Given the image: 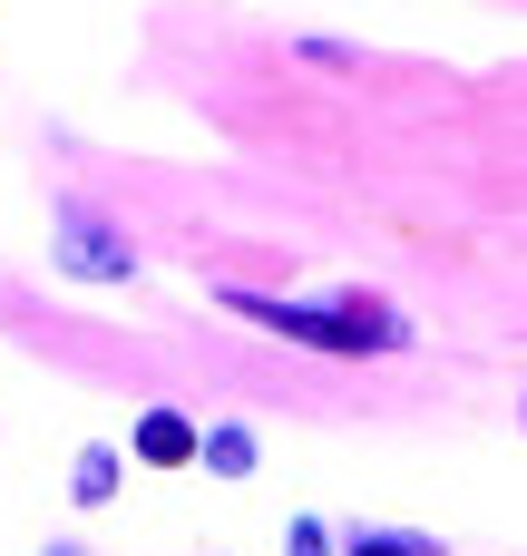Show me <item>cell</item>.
<instances>
[{
    "label": "cell",
    "mask_w": 527,
    "mask_h": 556,
    "mask_svg": "<svg viewBox=\"0 0 527 556\" xmlns=\"http://www.w3.org/2000/svg\"><path fill=\"white\" fill-rule=\"evenodd\" d=\"M137 459H147V469H186V459H205V430H196L186 410H147V420H137Z\"/></svg>",
    "instance_id": "obj_3"
},
{
    "label": "cell",
    "mask_w": 527,
    "mask_h": 556,
    "mask_svg": "<svg viewBox=\"0 0 527 556\" xmlns=\"http://www.w3.org/2000/svg\"><path fill=\"white\" fill-rule=\"evenodd\" d=\"M225 303L284 342H313V352H401L411 342V323L391 303H284V293H225Z\"/></svg>",
    "instance_id": "obj_1"
},
{
    "label": "cell",
    "mask_w": 527,
    "mask_h": 556,
    "mask_svg": "<svg viewBox=\"0 0 527 556\" xmlns=\"http://www.w3.org/2000/svg\"><path fill=\"white\" fill-rule=\"evenodd\" d=\"M332 538H323V518H293V556H323Z\"/></svg>",
    "instance_id": "obj_7"
},
{
    "label": "cell",
    "mask_w": 527,
    "mask_h": 556,
    "mask_svg": "<svg viewBox=\"0 0 527 556\" xmlns=\"http://www.w3.org/2000/svg\"><path fill=\"white\" fill-rule=\"evenodd\" d=\"M68 498H78V508H108V498H117V450H78Z\"/></svg>",
    "instance_id": "obj_4"
},
{
    "label": "cell",
    "mask_w": 527,
    "mask_h": 556,
    "mask_svg": "<svg viewBox=\"0 0 527 556\" xmlns=\"http://www.w3.org/2000/svg\"><path fill=\"white\" fill-rule=\"evenodd\" d=\"M59 274H78V283H127V274H137V244H117L98 215H78V205H68V244H59Z\"/></svg>",
    "instance_id": "obj_2"
},
{
    "label": "cell",
    "mask_w": 527,
    "mask_h": 556,
    "mask_svg": "<svg viewBox=\"0 0 527 556\" xmlns=\"http://www.w3.org/2000/svg\"><path fill=\"white\" fill-rule=\"evenodd\" d=\"M205 469H215V479H244V469H254V430H235V420L205 430Z\"/></svg>",
    "instance_id": "obj_5"
},
{
    "label": "cell",
    "mask_w": 527,
    "mask_h": 556,
    "mask_svg": "<svg viewBox=\"0 0 527 556\" xmlns=\"http://www.w3.org/2000/svg\"><path fill=\"white\" fill-rule=\"evenodd\" d=\"M352 556H440V547H430V538H401V528H362Z\"/></svg>",
    "instance_id": "obj_6"
}]
</instances>
